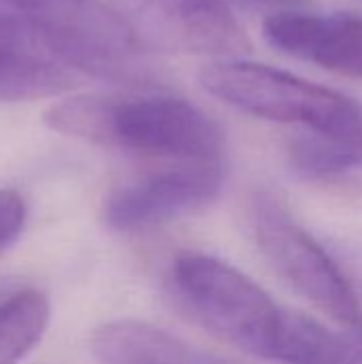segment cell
Listing matches in <instances>:
<instances>
[{"label":"cell","mask_w":362,"mask_h":364,"mask_svg":"<svg viewBox=\"0 0 362 364\" xmlns=\"http://www.w3.org/2000/svg\"><path fill=\"white\" fill-rule=\"evenodd\" d=\"M290 164L307 179L339 177L362 168V143L305 132L290 145Z\"/></svg>","instance_id":"cell-12"},{"label":"cell","mask_w":362,"mask_h":364,"mask_svg":"<svg viewBox=\"0 0 362 364\" xmlns=\"http://www.w3.org/2000/svg\"><path fill=\"white\" fill-rule=\"evenodd\" d=\"M171 284L201 326L237 350L271 360L286 309L247 275L213 256L183 252L173 260Z\"/></svg>","instance_id":"cell-4"},{"label":"cell","mask_w":362,"mask_h":364,"mask_svg":"<svg viewBox=\"0 0 362 364\" xmlns=\"http://www.w3.org/2000/svg\"><path fill=\"white\" fill-rule=\"evenodd\" d=\"M26 200L17 190H0V252L9 247L26 224Z\"/></svg>","instance_id":"cell-13"},{"label":"cell","mask_w":362,"mask_h":364,"mask_svg":"<svg viewBox=\"0 0 362 364\" xmlns=\"http://www.w3.org/2000/svg\"><path fill=\"white\" fill-rule=\"evenodd\" d=\"M38 26L51 49L79 75L147 85L154 64L145 38L105 0H9Z\"/></svg>","instance_id":"cell-3"},{"label":"cell","mask_w":362,"mask_h":364,"mask_svg":"<svg viewBox=\"0 0 362 364\" xmlns=\"http://www.w3.org/2000/svg\"><path fill=\"white\" fill-rule=\"evenodd\" d=\"M262 34L269 45L292 58L362 79V15L284 11L265 19Z\"/></svg>","instance_id":"cell-8"},{"label":"cell","mask_w":362,"mask_h":364,"mask_svg":"<svg viewBox=\"0 0 362 364\" xmlns=\"http://www.w3.org/2000/svg\"><path fill=\"white\" fill-rule=\"evenodd\" d=\"M354 343L350 333H335L312 316L284 311L271 360L284 364H350Z\"/></svg>","instance_id":"cell-10"},{"label":"cell","mask_w":362,"mask_h":364,"mask_svg":"<svg viewBox=\"0 0 362 364\" xmlns=\"http://www.w3.org/2000/svg\"><path fill=\"white\" fill-rule=\"evenodd\" d=\"M47 128L102 147L173 164L222 162L224 134L215 119L179 96L87 92L55 102Z\"/></svg>","instance_id":"cell-1"},{"label":"cell","mask_w":362,"mask_h":364,"mask_svg":"<svg viewBox=\"0 0 362 364\" xmlns=\"http://www.w3.org/2000/svg\"><path fill=\"white\" fill-rule=\"evenodd\" d=\"M145 34L190 53L237 55L252 43L224 0H132Z\"/></svg>","instance_id":"cell-7"},{"label":"cell","mask_w":362,"mask_h":364,"mask_svg":"<svg viewBox=\"0 0 362 364\" xmlns=\"http://www.w3.org/2000/svg\"><path fill=\"white\" fill-rule=\"evenodd\" d=\"M222 183V162L164 166L111 192L102 218L117 232L143 230L211 205Z\"/></svg>","instance_id":"cell-6"},{"label":"cell","mask_w":362,"mask_h":364,"mask_svg":"<svg viewBox=\"0 0 362 364\" xmlns=\"http://www.w3.org/2000/svg\"><path fill=\"white\" fill-rule=\"evenodd\" d=\"M254 2L271 4V6H294V4H301L303 0H254Z\"/></svg>","instance_id":"cell-15"},{"label":"cell","mask_w":362,"mask_h":364,"mask_svg":"<svg viewBox=\"0 0 362 364\" xmlns=\"http://www.w3.org/2000/svg\"><path fill=\"white\" fill-rule=\"evenodd\" d=\"M252 224L262 256L288 286L348 331L362 328V305L354 288L277 196H254Z\"/></svg>","instance_id":"cell-5"},{"label":"cell","mask_w":362,"mask_h":364,"mask_svg":"<svg viewBox=\"0 0 362 364\" xmlns=\"http://www.w3.org/2000/svg\"><path fill=\"white\" fill-rule=\"evenodd\" d=\"M350 337H352V343H354V358L350 364H362V328L356 331H348Z\"/></svg>","instance_id":"cell-14"},{"label":"cell","mask_w":362,"mask_h":364,"mask_svg":"<svg viewBox=\"0 0 362 364\" xmlns=\"http://www.w3.org/2000/svg\"><path fill=\"white\" fill-rule=\"evenodd\" d=\"M201 85L260 119L299 124L307 132L362 143V102L265 64L224 60L198 73Z\"/></svg>","instance_id":"cell-2"},{"label":"cell","mask_w":362,"mask_h":364,"mask_svg":"<svg viewBox=\"0 0 362 364\" xmlns=\"http://www.w3.org/2000/svg\"><path fill=\"white\" fill-rule=\"evenodd\" d=\"M49 301L38 290H21L0 303V364H19L49 326Z\"/></svg>","instance_id":"cell-11"},{"label":"cell","mask_w":362,"mask_h":364,"mask_svg":"<svg viewBox=\"0 0 362 364\" xmlns=\"http://www.w3.org/2000/svg\"><path fill=\"white\" fill-rule=\"evenodd\" d=\"M98 364H211L175 335L139 320H115L92 335Z\"/></svg>","instance_id":"cell-9"},{"label":"cell","mask_w":362,"mask_h":364,"mask_svg":"<svg viewBox=\"0 0 362 364\" xmlns=\"http://www.w3.org/2000/svg\"><path fill=\"white\" fill-rule=\"evenodd\" d=\"M128 2H132V0H128Z\"/></svg>","instance_id":"cell-16"}]
</instances>
